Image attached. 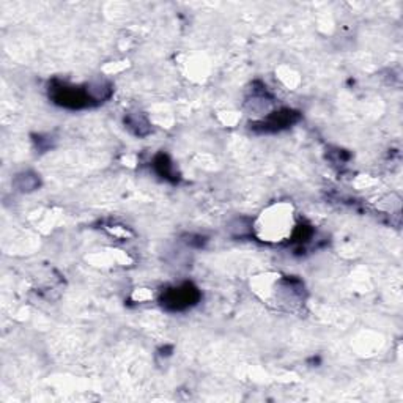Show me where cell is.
Segmentation results:
<instances>
[{"mask_svg":"<svg viewBox=\"0 0 403 403\" xmlns=\"http://www.w3.org/2000/svg\"><path fill=\"white\" fill-rule=\"evenodd\" d=\"M199 290L191 284H183L180 287H174L167 290L162 296V304L171 310H185L199 301Z\"/></svg>","mask_w":403,"mask_h":403,"instance_id":"6da1fadb","label":"cell"},{"mask_svg":"<svg viewBox=\"0 0 403 403\" xmlns=\"http://www.w3.org/2000/svg\"><path fill=\"white\" fill-rule=\"evenodd\" d=\"M296 118L298 117H296V114L292 110H279L268 115L263 122L260 123V126H263V131H279L285 128V126L292 125Z\"/></svg>","mask_w":403,"mask_h":403,"instance_id":"7a4b0ae2","label":"cell"}]
</instances>
